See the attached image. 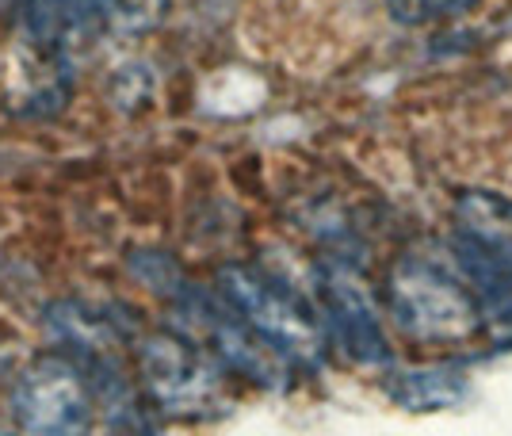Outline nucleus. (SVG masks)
I'll return each mask as SVG.
<instances>
[{
  "label": "nucleus",
  "mask_w": 512,
  "mask_h": 436,
  "mask_svg": "<svg viewBox=\"0 0 512 436\" xmlns=\"http://www.w3.org/2000/svg\"><path fill=\"white\" fill-rule=\"evenodd\" d=\"M12 414L31 436H88L96 398L85 368L65 352H43L16 375Z\"/></svg>",
  "instance_id": "2"
},
{
  "label": "nucleus",
  "mask_w": 512,
  "mask_h": 436,
  "mask_svg": "<svg viewBox=\"0 0 512 436\" xmlns=\"http://www.w3.org/2000/svg\"><path fill=\"white\" fill-rule=\"evenodd\" d=\"M478 0H386L390 16L398 23H428V20H451L470 12Z\"/></svg>",
  "instance_id": "7"
},
{
  "label": "nucleus",
  "mask_w": 512,
  "mask_h": 436,
  "mask_svg": "<svg viewBox=\"0 0 512 436\" xmlns=\"http://www.w3.org/2000/svg\"><path fill=\"white\" fill-rule=\"evenodd\" d=\"M386 310L398 329L413 341H470L482 329V303L455 276L440 272L436 264L402 257L386 276Z\"/></svg>",
  "instance_id": "1"
},
{
  "label": "nucleus",
  "mask_w": 512,
  "mask_h": 436,
  "mask_svg": "<svg viewBox=\"0 0 512 436\" xmlns=\"http://www.w3.org/2000/svg\"><path fill=\"white\" fill-rule=\"evenodd\" d=\"M402 406H448L463 394V379L448 371H413L406 375V387H394Z\"/></svg>",
  "instance_id": "6"
},
{
  "label": "nucleus",
  "mask_w": 512,
  "mask_h": 436,
  "mask_svg": "<svg viewBox=\"0 0 512 436\" xmlns=\"http://www.w3.org/2000/svg\"><path fill=\"white\" fill-rule=\"evenodd\" d=\"M142 387L165 414L195 417L218 398V368L188 337L157 333L138 345Z\"/></svg>",
  "instance_id": "4"
},
{
  "label": "nucleus",
  "mask_w": 512,
  "mask_h": 436,
  "mask_svg": "<svg viewBox=\"0 0 512 436\" xmlns=\"http://www.w3.org/2000/svg\"><path fill=\"white\" fill-rule=\"evenodd\" d=\"M218 287L237 318L283 356H302V352L318 349V322L272 276L234 264V268H222Z\"/></svg>",
  "instance_id": "3"
},
{
  "label": "nucleus",
  "mask_w": 512,
  "mask_h": 436,
  "mask_svg": "<svg viewBox=\"0 0 512 436\" xmlns=\"http://www.w3.org/2000/svg\"><path fill=\"white\" fill-rule=\"evenodd\" d=\"M321 303H325V314H329L348 356H356L360 364H383L386 345L379 333V318H375L371 303L356 291V284H348L344 276H325Z\"/></svg>",
  "instance_id": "5"
},
{
  "label": "nucleus",
  "mask_w": 512,
  "mask_h": 436,
  "mask_svg": "<svg viewBox=\"0 0 512 436\" xmlns=\"http://www.w3.org/2000/svg\"><path fill=\"white\" fill-rule=\"evenodd\" d=\"M50 4H58L69 23L77 27V23H100L104 16H111V8H115V0H50Z\"/></svg>",
  "instance_id": "8"
}]
</instances>
